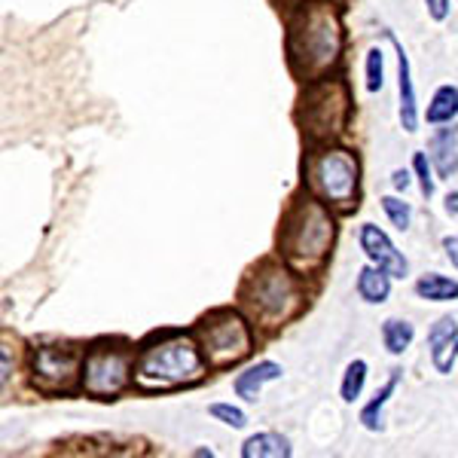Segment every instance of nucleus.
Listing matches in <instances>:
<instances>
[{
  "label": "nucleus",
  "mask_w": 458,
  "mask_h": 458,
  "mask_svg": "<svg viewBox=\"0 0 458 458\" xmlns=\"http://www.w3.org/2000/svg\"><path fill=\"white\" fill-rule=\"evenodd\" d=\"M291 64L306 80L321 77L339 62L343 53V25L330 4H309L293 16L287 31Z\"/></svg>",
  "instance_id": "1"
},
{
  "label": "nucleus",
  "mask_w": 458,
  "mask_h": 458,
  "mask_svg": "<svg viewBox=\"0 0 458 458\" xmlns=\"http://www.w3.org/2000/svg\"><path fill=\"white\" fill-rule=\"evenodd\" d=\"M334 245V220L315 199H302L291 208L282 226V254L293 269H315Z\"/></svg>",
  "instance_id": "2"
},
{
  "label": "nucleus",
  "mask_w": 458,
  "mask_h": 458,
  "mask_svg": "<svg viewBox=\"0 0 458 458\" xmlns=\"http://www.w3.org/2000/svg\"><path fill=\"white\" fill-rule=\"evenodd\" d=\"M205 376V358L187 336L168 339L153 349H144L135 367V379L141 388H174L193 386Z\"/></svg>",
  "instance_id": "3"
},
{
  "label": "nucleus",
  "mask_w": 458,
  "mask_h": 458,
  "mask_svg": "<svg viewBox=\"0 0 458 458\" xmlns=\"http://www.w3.org/2000/svg\"><path fill=\"white\" fill-rule=\"evenodd\" d=\"M349 120V92L343 80H315L300 105V123L312 141H330L343 135Z\"/></svg>",
  "instance_id": "4"
},
{
  "label": "nucleus",
  "mask_w": 458,
  "mask_h": 458,
  "mask_svg": "<svg viewBox=\"0 0 458 458\" xmlns=\"http://www.w3.org/2000/svg\"><path fill=\"white\" fill-rule=\"evenodd\" d=\"M306 183L327 205L352 208L358 196V159L345 150H321L306 159Z\"/></svg>",
  "instance_id": "5"
},
{
  "label": "nucleus",
  "mask_w": 458,
  "mask_h": 458,
  "mask_svg": "<svg viewBox=\"0 0 458 458\" xmlns=\"http://www.w3.org/2000/svg\"><path fill=\"white\" fill-rule=\"evenodd\" d=\"M199 343H202V352L211 364H239L250 352V330L239 312L224 309V312H214L199 324Z\"/></svg>",
  "instance_id": "6"
},
{
  "label": "nucleus",
  "mask_w": 458,
  "mask_h": 458,
  "mask_svg": "<svg viewBox=\"0 0 458 458\" xmlns=\"http://www.w3.org/2000/svg\"><path fill=\"white\" fill-rule=\"evenodd\" d=\"M248 306L254 309L263 321H284L287 315H293V309L300 306V291L297 282L291 278V272L282 266H263L245 287Z\"/></svg>",
  "instance_id": "7"
},
{
  "label": "nucleus",
  "mask_w": 458,
  "mask_h": 458,
  "mask_svg": "<svg viewBox=\"0 0 458 458\" xmlns=\"http://www.w3.org/2000/svg\"><path fill=\"white\" fill-rule=\"evenodd\" d=\"M131 358L120 349H92L83 360V386L92 397H114L129 386Z\"/></svg>",
  "instance_id": "8"
},
{
  "label": "nucleus",
  "mask_w": 458,
  "mask_h": 458,
  "mask_svg": "<svg viewBox=\"0 0 458 458\" xmlns=\"http://www.w3.org/2000/svg\"><path fill=\"white\" fill-rule=\"evenodd\" d=\"M83 354L77 349H62V345H47L34 349L31 354V373L34 386L43 391H68L77 382V373H83Z\"/></svg>",
  "instance_id": "9"
},
{
  "label": "nucleus",
  "mask_w": 458,
  "mask_h": 458,
  "mask_svg": "<svg viewBox=\"0 0 458 458\" xmlns=\"http://www.w3.org/2000/svg\"><path fill=\"white\" fill-rule=\"evenodd\" d=\"M360 248H364V254L370 257L379 269H386L391 278H403L406 272H410V266H406V260L401 257V250L391 245V239L379 226H373V224L360 226Z\"/></svg>",
  "instance_id": "10"
},
{
  "label": "nucleus",
  "mask_w": 458,
  "mask_h": 458,
  "mask_svg": "<svg viewBox=\"0 0 458 458\" xmlns=\"http://www.w3.org/2000/svg\"><path fill=\"white\" fill-rule=\"evenodd\" d=\"M428 349H431V360L437 373H453L458 358V321L455 318H440L431 330H428Z\"/></svg>",
  "instance_id": "11"
},
{
  "label": "nucleus",
  "mask_w": 458,
  "mask_h": 458,
  "mask_svg": "<svg viewBox=\"0 0 458 458\" xmlns=\"http://www.w3.org/2000/svg\"><path fill=\"white\" fill-rule=\"evenodd\" d=\"M391 47L397 49V68H401V123L406 131H416L419 125V110H416V92H412V71H410V55L403 53V47L397 43V37L388 31Z\"/></svg>",
  "instance_id": "12"
},
{
  "label": "nucleus",
  "mask_w": 458,
  "mask_h": 458,
  "mask_svg": "<svg viewBox=\"0 0 458 458\" xmlns=\"http://www.w3.org/2000/svg\"><path fill=\"white\" fill-rule=\"evenodd\" d=\"M282 364H276V360H260V364H254V367H248L245 373H239L235 376V394L239 397H245V401L254 403L257 397H260V391L266 382H276V379H282Z\"/></svg>",
  "instance_id": "13"
},
{
  "label": "nucleus",
  "mask_w": 458,
  "mask_h": 458,
  "mask_svg": "<svg viewBox=\"0 0 458 458\" xmlns=\"http://www.w3.org/2000/svg\"><path fill=\"white\" fill-rule=\"evenodd\" d=\"M431 159L440 177L458 172V129H440L431 135Z\"/></svg>",
  "instance_id": "14"
},
{
  "label": "nucleus",
  "mask_w": 458,
  "mask_h": 458,
  "mask_svg": "<svg viewBox=\"0 0 458 458\" xmlns=\"http://www.w3.org/2000/svg\"><path fill=\"white\" fill-rule=\"evenodd\" d=\"M358 293L364 302H386L388 293H391V276L386 269H379V266H364L358 276Z\"/></svg>",
  "instance_id": "15"
},
{
  "label": "nucleus",
  "mask_w": 458,
  "mask_h": 458,
  "mask_svg": "<svg viewBox=\"0 0 458 458\" xmlns=\"http://www.w3.org/2000/svg\"><path fill=\"white\" fill-rule=\"evenodd\" d=\"M291 455V443L282 434H254L245 446H242V458H287Z\"/></svg>",
  "instance_id": "16"
},
{
  "label": "nucleus",
  "mask_w": 458,
  "mask_h": 458,
  "mask_svg": "<svg viewBox=\"0 0 458 458\" xmlns=\"http://www.w3.org/2000/svg\"><path fill=\"white\" fill-rule=\"evenodd\" d=\"M458 116V89L455 86H440L434 92L431 105L425 110V120L431 125H443V123H453Z\"/></svg>",
  "instance_id": "17"
},
{
  "label": "nucleus",
  "mask_w": 458,
  "mask_h": 458,
  "mask_svg": "<svg viewBox=\"0 0 458 458\" xmlns=\"http://www.w3.org/2000/svg\"><path fill=\"white\" fill-rule=\"evenodd\" d=\"M416 293L422 300H431V302H449V300H458V282L431 272V276H425L416 282Z\"/></svg>",
  "instance_id": "18"
},
{
  "label": "nucleus",
  "mask_w": 458,
  "mask_h": 458,
  "mask_svg": "<svg viewBox=\"0 0 458 458\" xmlns=\"http://www.w3.org/2000/svg\"><path fill=\"white\" fill-rule=\"evenodd\" d=\"M412 336H416V330H412L410 321L388 318V321L382 324V343H386L388 354H403L412 345Z\"/></svg>",
  "instance_id": "19"
},
{
  "label": "nucleus",
  "mask_w": 458,
  "mask_h": 458,
  "mask_svg": "<svg viewBox=\"0 0 458 458\" xmlns=\"http://www.w3.org/2000/svg\"><path fill=\"white\" fill-rule=\"evenodd\" d=\"M394 388H397V373L391 376V379L386 382V388H382L379 394H376L373 401L360 410V422H364L367 431H382V406L388 403V397L394 394Z\"/></svg>",
  "instance_id": "20"
},
{
  "label": "nucleus",
  "mask_w": 458,
  "mask_h": 458,
  "mask_svg": "<svg viewBox=\"0 0 458 458\" xmlns=\"http://www.w3.org/2000/svg\"><path fill=\"white\" fill-rule=\"evenodd\" d=\"M364 382H367V360H352L343 376V401L345 403L358 401L360 391H364Z\"/></svg>",
  "instance_id": "21"
},
{
  "label": "nucleus",
  "mask_w": 458,
  "mask_h": 458,
  "mask_svg": "<svg viewBox=\"0 0 458 458\" xmlns=\"http://www.w3.org/2000/svg\"><path fill=\"white\" fill-rule=\"evenodd\" d=\"M382 208H386L388 220L394 224L397 229H410V220H412V208L406 202H401V199L394 196H386L382 199Z\"/></svg>",
  "instance_id": "22"
},
{
  "label": "nucleus",
  "mask_w": 458,
  "mask_h": 458,
  "mask_svg": "<svg viewBox=\"0 0 458 458\" xmlns=\"http://www.w3.org/2000/svg\"><path fill=\"white\" fill-rule=\"evenodd\" d=\"M208 412H211L214 419H220L224 425H229V428H245L248 425V416L239 410V406H233V403H211Z\"/></svg>",
  "instance_id": "23"
},
{
  "label": "nucleus",
  "mask_w": 458,
  "mask_h": 458,
  "mask_svg": "<svg viewBox=\"0 0 458 458\" xmlns=\"http://www.w3.org/2000/svg\"><path fill=\"white\" fill-rule=\"evenodd\" d=\"M382 64H386L382 49L373 47L370 53H367V89H370V92H379L382 89Z\"/></svg>",
  "instance_id": "24"
},
{
  "label": "nucleus",
  "mask_w": 458,
  "mask_h": 458,
  "mask_svg": "<svg viewBox=\"0 0 458 458\" xmlns=\"http://www.w3.org/2000/svg\"><path fill=\"white\" fill-rule=\"evenodd\" d=\"M412 165H416L419 181H422V196H425V199H431V196H434V181H431V168H428L425 153H416V159H412Z\"/></svg>",
  "instance_id": "25"
},
{
  "label": "nucleus",
  "mask_w": 458,
  "mask_h": 458,
  "mask_svg": "<svg viewBox=\"0 0 458 458\" xmlns=\"http://www.w3.org/2000/svg\"><path fill=\"white\" fill-rule=\"evenodd\" d=\"M425 6H428V13H431V19H437V21L449 16V0H425Z\"/></svg>",
  "instance_id": "26"
},
{
  "label": "nucleus",
  "mask_w": 458,
  "mask_h": 458,
  "mask_svg": "<svg viewBox=\"0 0 458 458\" xmlns=\"http://www.w3.org/2000/svg\"><path fill=\"white\" fill-rule=\"evenodd\" d=\"M443 250H446V257L453 260V266L458 269V235H449V239L443 242Z\"/></svg>",
  "instance_id": "27"
},
{
  "label": "nucleus",
  "mask_w": 458,
  "mask_h": 458,
  "mask_svg": "<svg viewBox=\"0 0 458 458\" xmlns=\"http://www.w3.org/2000/svg\"><path fill=\"white\" fill-rule=\"evenodd\" d=\"M394 187H397V190H406V187H410V174H406V172H394Z\"/></svg>",
  "instance_id": "28"
},
{
  "label": "nucleus",
  "mask_w": 458,
  "mask_h": 458,
  "mask_svg": "<svg viewBox=\"0 0 458 458\" xmlns=\"http://www.w3.org/2000/svg\"><path fill=\"white\" fill-rule=\"evenodd\" d=\"M446 211L449 214H458V193H449L446 196Z\"/></svg>",
  "instance_id": "29"
}]
</instances>
